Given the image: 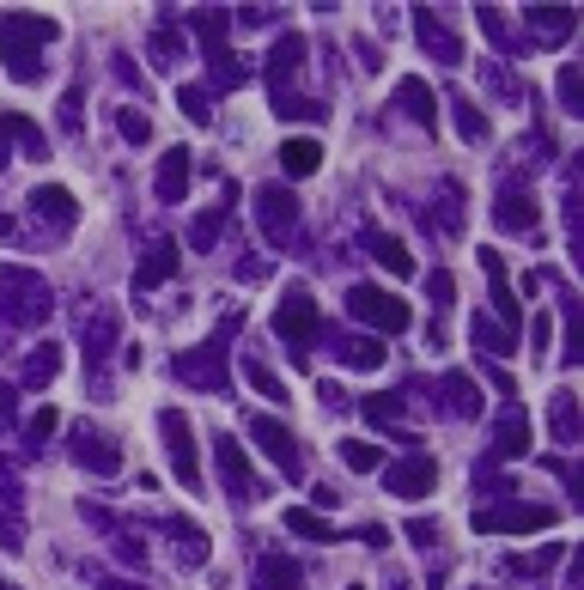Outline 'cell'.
<instances>
[{
	"mask_svg": "<svg viewBox=\"0 0 584 590\" xmlns=\"http://www.w3.org/2000/svg\"><path fill=\"white\" fill-rule=\"evenodd\" d=\"M432 481H438V463H432V457H402V463L384 469V487H390L396 499H420Z\"/></svg>",
	"mask_w": 584,
	"mask_h": 590,
	"instance_id": "9c48e42d",
	"label": "cell"
},
{
	"mask_svg": "<svg viewBox=\"0 0 584 590\" xmlns=\"http://www.w3.org/2000/svg\"><path fill=\"white\" fill-rule=\"evenodd\" d=\"M445 396H451V414H475L481 408V396H475L469 378H445Z\"/></svg>",
	"mask_w": 584,
	"mask_h": 590,
	"instance_id": "1f68e13d",
	"label": "cell"
},
{
	"mask_svg": "<svg viewBox=\"0 0 584 590\" xmlns=\"http://www.w3.org/2000/svg\"><path fill=\"white\" fill-rule=\"evenodd\" d=\"M189 146H171V153L159 159V201H183L189 195Z\"/></svg>",
	"mask_w": 584,
	"mask_h": 590,
	"instance_id": "4fadbf2b",
	"label": "cell"
},
{
	"mask_svg": "<svg viewBox=\"0 0 584 590\" xmlns=\"http://www.w3.org/2000/svg\"><path fill=\"white\" fill-rule=\"evenodd\" d=\"M347 311H353L359 323L384 329V335H402V329L414 323V311L396 299V292H384V286H353V292H347Z\"/></svg>",
	"mask_w": 584,
	"mask_h": 590,
	"instance_id": "7a4b0ae2",
	"label": "cell"
},
{
	"mask_svg": "<svg viewBox=\"0 0 584 590\" xmlns=\"http://www.w3.org/2000/svg\"><path fill=\"white\" fill-rule=\"evenodd\" d=\"M49 432H55V408H37V414H31V438H37V445H43V438H49Z\"/></svg>",
	"mask_w": 584,
	"mask_h": 590,
	"instance_id": "ab89813d",
	"label": "cell"
},
{
	"mask_svg": "<svg viewBox=\"0 0 584 590\" xmlns=\"http://www.w3.org/2000/svg\"><path fill=\"white\" fill-rule=\"evenodd\" d=\"M13 140H25L31 159H43V128H37L25 110H7V116H0V165H7V146H13Z\"/></svg>",
	"mask_w": 584,
	"mask_h": 590,
	"instance_id": "9a60e30c",
	"label": "cell"
},
{
	"mask_svg": "<svg viewBox=\"0 0 584 590\" xmlns=\"http://www.w3.org/2000/svg\"><path fill=\"white\" fill-rule=\"evenodd\" d=\"M530 438H536L530 414H505L499 432H493V451H499V457H524V451H530Z\"/></svg>",
	"mask_w": 584,
	"mask_h": 590,
	"instance_id": "e0dca14e",
	"label": "cell"
},
{
	"mask_svg": "<svg viewBox=\"0 0 584 590\" xmlns=\"http://www.w3.org/2000/svg\"><path fill=\"white\" fill-rule=\"evenodd\" d=\"M31 207H37V219L49 213V219H55V226H61V232L73 226V213H80V207H73V195H67L61 183H49V189H31Z\"/></svg>",
	"mask_w": 584,
	"mask_h": 590,
	"instance_id": "ac0fdd59",
	"label": "cell"
},
{
	"mask_svg": "<svg viewBox=\"0 0 584 590\" xmlns=\"http://www.w3.org/2000/svg\"><path fill=\"white\" fill-rule=\"evenodd\" d=\"M171 274H177V244H171V238H159L153 250H146V262L134 268V292L159 286V280H171Z\"/></svg>",
	"mask_w": 584,
	"mask_h": 590,
	"instance_id": "5bb4252c",
	"label": "cell"
},
{
	"mask_svg": "<svg viewBox=\"0 0 584 590\" xmlns=\"http://www.w3.org/2000/svg\"><path fill=\"white\" fill-rule=\"evenodd\" d=\"M250 438H256V445L286 469V481H299V475H305V463H299V438H292L280 420H250Z\"/></svg>",
	"mask_w": 584,
	"mask_h": 590,
	"instance_id": "ba28073f",
	"label": "cell"
},
{
	"mask_svg": "<svg viewBox=\"0 0 584 590\" xmlns=\"http://www.w3.org/2000/svg\"><path fill=\"white\" fill-rule=\"evenodd\" d=\"M183 116H189V122H207V116H213V110H207V92H189V86H183Z\"/></svg>",
	"mask_w": 584,
	"mask_h": 590,
	"instance_id": "74e56055",
	"label": "cell"
},
{
	"mask_svg": "<svg viewBox=\"0 0 584 590\" xmlns=\"http://www.w3.org/2000/svg\"><path fill=\"white\" fill-rule=\"evenodd\" d=\"M335 353H341V365H353V372H372V365H384V341H365V335L341 341Z\"/></svg>",
	"mask_w": 584,
	"mask_h": 590,
	"instance_id": "cb8c5ba5",
	"label": "cell"
},
{
	"mask_svg": "<svg viewBox=\"0 0 584 590\" xmlns=\"http://www.w3.org/2000/svg\"><path fill=\"white\" fill-rule=\"evenodd\" d=\"M110 590H140V584H110Z\"/></svg>",
	"mask_w": 584,
	"mask_h": 590,
	"instance_id": "7bdbcfd3",
	"label": "cell"
},
{
	"mask_svg": "<svg viewBox=\"0 0 584 590\" xmlns=\"http://www.w3.org/2000/svg\"><path fill=\"white\" fill-rule=\"evenodd\" d=\"M256 213H262V232H268L274 244H286V232L299 226V201H292V189H280V183L256 189Z\"/></svg>",
	"mask_w": 584,
	"mask_h": 590,
	"instance_id": "52a82bcc",
	"label": "cell"
},
{
	"mask_svg": "<svg viewBox=\"0 0 584 590\" xmlns=\"http://www.w3.org/2000/svg\"><path fill=\"white\" fill-rule=\"evenodd\" d=\"M396 104H402V110H408L420 128H432V122H438V104H432L426 80H402V86H396Z\"/></svg>",
	"mask_w": 584,
	"mask_h": 590,
	"instance_id": "7402d4cb",
	"label": "cell"
},
{
	"mask_svg": "<svg viewBox=\"0 0 584 590\" xmlns=\"http://www.w3.org/2000/svg\"><path fill=\"white\" fill-rule=\"evenodd\" d=\"M341 463H347V469H359V475H372V469L384 463V451L372 445V438H347V445H341Z\"/></svg>",
	"mask_w": 584,
	"mask_h": 590,
	"instance_id": "4316f807",
	"label": "cell"
},
{
	"mask_svg": "<svg viewBox=\"0 0 584 590\" xmlns=\"http://www.w3.org/2000/svg\"><path fill=\"white\" fill-rule=\"evenodd\" d=\"M481 274H487V286H493V311H499V329H511V335H518L524 311L511 305V286H505V262H499V250H481Z\"/></svg>",
	"mask_w": 584,
	"mask_h": 590,
	"instance_id": "30bf717a",
	"label": "cell"
},
{
	"mask_svg": "<svg viewBox=\"0 0 584 590\" xmlns=\"http://www.w3.org/2000/svg\"><path fill=\"white\" fill-rule=\"evenodd\" d=\"M153 55H159V67H177V55H183V49H177V37H171V31H159V37H153Z\"/></svg>",
	"mask_w": 584,
	"mask_h": 590,
	"instance_id": "8d00e7d4",
	"label": "cell"
},
{
	"mask_svg": "<svg viewBox=\"0 0 584 590\" xmlns=\"http://www.w3.org/2000/svg\"><path fill=\"white\" fill-rule=\"evenodd\" d=\"M299 584H305V572L292 566L286 554H268L262 560V590H299Z\"/></svg>",
	"mask_w": 584,
	"mask_h": 590,
	"instance_id": "d4e9b609",
	"label": "cell"
},
{
	"mask_svg": "<svg viewBox=\"0 0 584 590\" xmlns=\"http://www.w3.org/2000/svg\"><path fill=\"white\" fill-rule=\"evenodd\" d=\"M55 372H61V347H55V341L31 347V359H25V378H31V384H49Z\"/></svg>",
	"mask_w": 584,
	"mask_h": 590,
	"instance_id": "484cf974",
	"label": "cell"
},
{
	"mask_svg": "<svg viewBox=\"0 0 584 590\" xmlns=\"http://www.w3.org/2000/svg\"><path fill=\"white\" fill-rule=\"evenodd\" d=\"M213 451H219V475H226L232 493H256L250 463H244V451H238V438H213Z\"/></svg>",
	"mask_w": 584,
	"mask_h": 590,
	"instance_id": "2e32d148",
	"label": "cell"
},
{
	"mask_svg": "<svg viewBox=\"0 0 584 590\" xmlns=\"http://www.w3.org/2000/svg\"><path fill=\"white\" fill-rule=\"evenodd\" d=\"M0 590H13V584H0Z\"/></svg>",
	"mask_w": 584,
	"mask_h": 590,
	"instance_id": "ee69618b",
	"label": "cell"
},
{
	"mask_svg": "<svg viewBox=\"0 0 584 590\" xmlns=\"http://www.w3.org/2000/svg\"><path fill=\"white\" fill-rule=\"evenodd\" d=\"M554 505H505V511H475V530H554Z\"/></svg>",
	"mask_w": 584,
	"mask_h": 590,
	"instance_id": "8992f818",
	"label": "cell"
},
{
	"mask_svg": "<svg viewBox=\"0 0 584 590\" xmlns=\"http://www.w3.org/2000/svg\"><path fill=\"white\" fill-rule=\"evenodd\" d=\"M554 426H560V445L578 438V420H572V396H554Z\"/></svg>",
	"mask_w": 584,
	"mask_h": 590,
	"instance_id": "d590c367",
	"label": "cell"
},
{
	"mask_svg": "<svg viewBox=\"0 0 584 590\" xmlns=\"http://www.w3.org/2000/svg\"><path fill=\"white\" fill-rule=\"evenodd\" d=\"M451 292H457V280H451L445 268H438V274H432V299H438V311H445V305H451Z\"/></svg>",
	"mask_w": 584,
	"mask_h": 590,
	"instance_id": "f35d334b",
	"label": "cell"
},
{
	"mask_svg": "<svg viewBox=\"0 0 584 590\" xmlns=\"http://www.w3.org/2000/svg\"><path fill=\"white\" fill-rule=\"evenodd\" d=\"M493 219H499L505 232H536L542 207H536V195H524V189H505V195H499V207H493Z\"/></svg>",
	"mask_w": 584,
	"mask_h": 590,
	"instance_id": "8fae6325",
	"label": "cell"
},
{
	"mask_svg": "<svg viewBox=\"0 0 584 590\" xmlns=\"http://www.w3.org/2000/svg\"><path fill=\"white\" fill-rule=\"evenodd\" d=\"M116 128H122V140H134V146H146V134H153V122H146L140 110H122V116H116Z\"/></svg>",
	"mask_w": 584,
	"mask_h": 590,
	"instance_id": "e575fe53",
	"label": "cell"
},
{
	"mask_svg": "<svg viewBox=\"0 0 584 590\" xmlns=\"http://www.w3.org/2000/svg\"><path fill=\"white\" fill-rule=\"evenodd\" d=\"M451 110H457V128H463V140H487V116L475 110V98H451Z\"/></svg>",
	"mask_w": 584,
	"mask_h": 590,
	"instance_id": "f546056e",
	"label": "cell"
},
{
	"mask_svg": "<svg viewBox=\"0 0 584 590\" xmlns=\"http://www.w3.org/2000/svg\"><path fill=\"white\" fill-rule=\"evenodd\" d=\"M159 432H165V451H171V475L195 493V487H201V451H195L189 414H183V408H165V414H159Z\"/></svg>",
	"mask_w": 584,
	"mask_h": 590,
	"instance_id": "3957f363",
	"label": "cell"
},
{
	"mask_svg": "<svg viewBox=\"0 0 584 590\" xmlns=\"http://www.w3.org/2000/svg\"><path fill=\"white\" fill-rule=\"evenodd\" d=\"M414 31H420V43H426V49H432L438 61H463V43H457V37H451L445 25H438L432 13H420V19H414Z\"/></svg>",
	"mask_w": 584,
	"mask_h": 590,
	"instance_id": "ffe728a7",
	"label": "cell"
},
{
	"mask_svg": "<svg viewBox=\"0 0 584 590\" xmlns=\"http://www.w3.org/2000/svg\"><path fill=\"white\" fill-rule=\"evenodd\" d=\"M286 530H292V536H311V542H335V524H323L317 511H299V505L286 511Z\"/></svg>",
	"mask_w": 584,
	"mask_h": 590,
	"instance_id": "83f0119b",
	"label": "cell"
},
{
	"mask_svg": "<svg viewBox=\"0 0 584 590\" xmlns=\"http://www.w3.org/2000/svg\"><path fill=\"white\" fill-rule=\"evenodd\" d=\"M0 286H7V317L13 323H31V317H49V286L25 268H7L0 274Z\"/></svg>",
	"mask_w": 584,
	"mask_h": 590,
	"instance_id": "5b68a950",
	"label": "cell"
},
{
	"mask_svg": "<svg viewBox=\"0 0 584 590\" xmlns=\"http://www.w3.org/2000/svg\"><path fill=\"white\" fill-rule=\"evenodd\" d=\"M274 329H280V341H292V347H311V341H317L323 317H317V305H311L305 286H286V299H280V311H274Z\"/></svg>",
	"mask_w": 584,
	"mask_h": 590,
	"instance_id": "277c9868",
	"label": "cell"
},
{
	"mask_svg": "<svg viewBox=\"0 0 584 590\" xmlns=\"http://www.w3.org/2000/svg\"><path fill=\"white\" fill-rule=\"evenodd\" d=\"M408 536H414V542H420V548H438V530H432V524H426V518H414V524H408Z\"/></svg>",
	"mask_w": 584,
	"mask_h": 590,
	"instance_id": "60d3db41",
	"label": "cell"
},
{
	"mask_svg": "<svg viewBox=\"0 0 584 590\" xmlns=\"http://www.w3.org/2000/svg\"><path fill=\"white\" fill-rule=\"evenodd\" d=\"M73 445H80V463L86 469H98V475H116L122 469V457H116V438H104V432H73Z\"/></svg>",
	"mask_w": 584,
	"mask_h": 590,
	"instance_id": "7c38bea8",
	"label": "cell"
},
{
	"mask_svg": "<svg viewBox=\"0 0 584 590\" xmlns=\"http://www.w3.org/2000/svg\"><path fill=\"white\" fill-rule=\"evenodd\" d=\"M572 25H578V13H572V7H536V13H530V31H536L542 43L572 37Z\"/></svg>",
	"mask_w": 584,
	"mask_h": 590,
	"instance_id": "44dd1931",
	"label": "cell"
},
{
	"mask_svg": "<svg viewBox=\"0 0 584 590\" xmlns=\"http://www.w3.org/2000/svg\"><path fill=\"white\" fill-rule=\"evenodd\" d=\"M317 165H323V146H317V140H286V146H280V171H286V177H311Z\"/></svg>",
	"mask_w": 584,
	"mask_h": 590,
	"instance_id": "d6986e66",
	"label": "cell"
},
{
	"mask_svg": "<svg viewBox=\"0 0 584 590\" xmlns=\"http://www.w3.org/2000/svg\"><path fill=\"white\" fill-rule=\"evenodd\" d=\"M560 104H566V110H584V80H578V67H572V61L560 67Z\"/></svg>",
	"mask_w": 584,
	"mask_h": 590,
	"instance_id": "836d02e7",
	"label": "cell"
},
{
	"mask_svg": "<svg viewBox=\"0 0 584 590\" xmlns=\"http://www.w3.org/2000/svg\"><path fill=\"white\" fill-rule=\"evenodd\" d=\"M13 420V384H0V426Z\"/></svg>",
	"mask_w": 584,
	"mask_h": 590,
	"instance_id": "b9f144b4",
	"label": "cell"
},
{
	"mask_svg": "<svg viewBox=\"0 0 584 590\" xmlns=\"http://www.w3.org/2000/svg\"><path fill=\"white\" fill-rule=\"evenodd\" d=\"M55 19H43V13H0V61H7V73L13 80H37L43 73V49L55 43Z\"/></svg>",
	"mask_w": 584,
	"mask_h": 590,
	"instance_id": "6da1fadb",
	"label": "cell"
},
{
	"mask_svg": "<svg viewBox=\"0 0 584 590\" xmlns=\"http://www.w3.org/2000/svg\"><path fill=\"white\" fill-rule=\"evenodd\" d=\"M219 226H226V207H207V213L195 219V232H189V250H213Z\"/></svg>",
	"mask_w": 584,
	"mask_h": 590,
	"instance_id": "f1b7e54d",
	"label": "cell"
},
{
	"mask_svg": "<svg viewBox=\"0 0 584 590\" xmlns=\"http://www.w3.org/2000/svg\"><path fill=\"white\" fill-rule=\"evenodd\" d=\"M475 347H487V353H511V347H518V335H511V329H499V323H481V317H475Z\"/></svg>",
	"mask_w": 584,
	"mask_h": 590,
	"instance_id": "4dcf8cb0",
	"label": "cell"
},
{
	"mask_svg": "<svg viewBox=\"0 0 584 590\" xmlns=\"http://www.w3.org/2000/svg\"><path fill=\"white\" fill-rule=\"evenodd\" d=\"M244 378H250V384H256V390H262L268 402H286V384H280V378L268 372V365H256V359H250V365H244Z\"/></svg>",
	"mask_w": 584,
	"mask_h": 590,
	"instance_id": "d6a6232c",
	"label": "cell"
},
{
	"mask_svg": "<svg viewBox=\"0 0 584 590\" xmlns=\"http://www.w3.org/2000/svg\"><path fill=\"white\" fill-rule=\"evenodd\" d=\"M365 250H372L390 274H414V256H408V244L402 238H390V232H372V238H365Z\"/></svg>",
	"mask_w": 584,
	"mask_h": 590,
	"instance_id": "603a6c76",
	"label": "cell"
}]
</instances>
